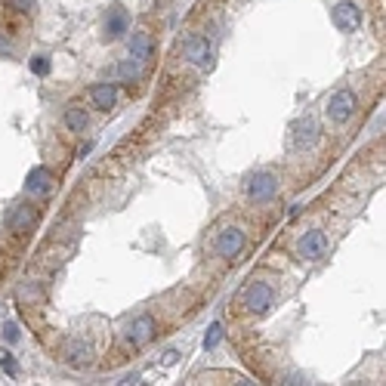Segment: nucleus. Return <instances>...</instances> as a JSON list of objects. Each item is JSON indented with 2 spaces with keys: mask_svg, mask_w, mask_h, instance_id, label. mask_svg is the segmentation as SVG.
<instances>
[{
  "mask_svg": "<svg viewBox=\"0 0 386 386\" xmlns=\"http://www.w3.org/2000/svg\"><path fill=\"white\" fill-rule=\"evenodd\" d=\"M331 22H334V28L337 31L353 34L358 25H362V10H358L353 0H340V4L331 10Z\"/></svg>",
  "mask_w": 386,
  "mask_h": 386,
  "instance_id": "f257e3e1",
  "label": "nucleus"
},
{
  "mask_svg": "<svg viewBox=\"0 0 386 386\" xmlns=\"http://www.w3.org/2000/svg\"><path fill=\"white\" fill-rule=\"evenodd\" d=\"M272 300H276V290L266 285V281H254V285L244 290L242 306L247 309V312H254V315H263L266 309L272 306Z\"/></svg>",
  "mask_w": 386,
  "mask_h": 386,
  "instance_id": "f03ea898",
  "label": "nucleus"
},
{
  "mask_svg": "<svg viewBox=\"0 0 386 386\" xmlns=\"http://www.w3.org/2000/svg\"><path fill=\"white\" fill-rule=\"evenodd\" d=\"M244 244H247L244 232L238 226H229V229H222L217 235V244H213V247H217V256H222V260H235V256L244 251Z\"/></svg>",
  "mask_w": 386,
  "mask_h": 386,
  "instance_id": "7ed1b4c3",
  "label": "nucleus"
},
{
  "mask_svg": "<svg viewBox=\"0 0 386 386\" xmlns=\"http://www.w3.org/2000/svg\"><path fill=\"white\" fill-rule=\"evenodd\" d=\"M353 115H356V93H353V90L334 93L331 102H328V118H331V124H346Z\"/></svg>",
  "mask_w": 386,
  "mask_h": 386,
  "instance_id": "20e7f679",
  "label": "nucleus"
},
{
  "mask_svg": "<svg viewBox=\"0 0 386 386\" xmlns=\"http://www.w3.org/2000/svg\"><path fill=\"white\" fill-rule=\"evenodd\" d=\"M278 192V176L269 174V170H263V174H254L251 183H247V195H251L254 201H272Z\"/></svg>",
  "mask_w": 386,
  "mask_h": 386,
  "instance_id": "39448f33",
  "label": "nucleus"
},
{
  "mask_svg": "<svg viewBox=\"0 0 386 386\" xmlns=\"http://www.w3.org/2000/svg\"><path fill=\"white\" fill-rule=\"evenodd\" d=\"M297 251H300V256H303V260H309V263L322 260V256L328 254V235H324L322 229H312V232H306V235L300 238Z\"/></svg>",
  "mask_w": 386,
  "mask_h": 386,
  "instance_id": "423d86ee",
  "label": "nucleus"
},
{
  "mask_svg": "<svg viewBox=\"0 0 386 386\" xmlns=\"http://www.w3.org/2000/svg\"><path fill=\"white\" fill-rule=\"evenodd\" d=\"M183 53H186V59H188L192 65L208 68L210 59H213V47H210L208 38H201V34H192V38H188L186 44H183Z\"/></svg>",
  "mask_w": 386,
  "mask_h": 386,
  "instance_id": "0eeeda50",
  "label": "nucleus"
},
{
  "mask_svg": "<svg viewBox=\"0 0 386 386\" xmlns=\"http://www.w3.org/2000/svg\"><path fill=\"white\" fill-rule=\"evenodd\" d=\"M290 145L294 149H309V145H315V140H319V121L315 118H300V121H294V127H290Z\"/></svg>",
  "mask_w": 386,
  "mask_h": 386,
  "instance_id": "6e6552de",
  "label": "nucleus"
},
{
  "mask_svg": "<svg viewBox=\"0 0 386 386\" xmlns=\"http://www.w3.org/2000/svg\"><path fill=\"white\" fill-rule=\"evenodd\" d=\"M127 28H130V16H127V10L121 4H111L108 16H106V38L118 40L121 34H127Z\"/></svg>",
  "mask_w": 386,
  "mask_h": 386,
  "instance_id": "1a4fd4ad",
  "label": "nucleus"
},
{
  "mask_svg": "<svg viewBox=\"0 0 386 386\" xmlns=\"http://www.w3.org/2000/svg\"><path fill=\"white\" fill-rule=\"evenodd\" d=\"M154 331H158V324H154V319L149 312L140 315L133 324H130V331H127V340L133 343V346H145L152 337H154Z\"/></svg>",
  "mask_w": 386,
  "mask_h": 386,
  "instance_id": "9d476101",
  "label": "nucleus"
},
{
  "mask_svg": "<svg viewBox=\"0 0 386 386\" xmlns=\"http://www.w3.org/2000/svg\"><path fill=\"white\" fill-rule=\"evenodd\" d=\"M127 47H130V56L136 62H149L152 53H154V44L149 38V31H133L130 40H127Z\"/></svg>",
  "mask_w": 386,
  "mask_h": 386,
  "instance_id": "9b49d317",
  "label": "nucleus"
},
{
  "mask_svg": "<svg viewBox=\"0 0 386 386\" xmlns=\"http://www.w3.org/2000/svg\"><path fill=\"white\" fill-rule=\"evenodd\" d=\"M34 222H38V210H34L31 204H16V210L10 213V229L28 232V229H34Z\"/></svg>",
  "mask_w": 386,
  "mask_h": 386,
  "instance_id": "f8f14e48",
  "label": "nucleus"
},
{
  "mask_svg": "<svg viewBox=\"0 0 386 386\" xmlns=\"http://www.w3.org/2000/svg\"><path fill=\"white\" fill-rule=\"evenodd\" d=\"M90 99L99 111H108V108H115V102H118V87L115 84H96V87L90 90Z\"/></svg>",
  "mask_w": 386,
  "mask_h": 386,
  "instance_id": "ddd939ff",
  "label": "nucleus"
},
{
  "mask_svg": "<svg viewBox=\"0 0 386 386\" xmlns=\"http://www.w3.org/2000/svg\"><path fill=\"white\" fill-rule=\"evenodd\" d=\"M50 183H53V174H50L47 167H34L28 176H25V188L34 195H44L50 192Z\"/></svg>",
  "mask_w": 386,
  "mask_h": 386,
  "instance_id": "4468645a",
  "label": "nucleus"
},
{
  "mask_svg": "<svg viewBox=\"0 0 386 386\" xmlns=\"http://www.w3.org/2000/svg\"><path fill=\"white\" fill-rule=\"evenodd\" d=\"M65 127L72 133H84V130H87V111L77 106V102H72V106L65 108Z\"/></svg>",
  "mask_w": 386,
  "mask_h": 386,
  "instance_id": "2eb2a0df",
  "label": "nucleus"
},
{
  "mask_svg": "<svg viewBox=\"0 0 386 386\" xmlns=\"http://www.w3.org/2000/svg\"><path fill=\"white\" fill-rule=\"evenodd\" d=\"M65 356H68V365L84 368L90 362V346H87V343H81V340H72V343H68V349H65Z\"/></svg>",
  "mask_w": 386,
  "mask_h": 386,
  "instance_id": "dca6fc26",
  "label": "nucleus"
},
{
  "mask_svg": "<svg viewBox=\"0 0 386 386\" xmlns=\"http://www.w3.org/2000/svg\"><path fill=\"white\" fill-rule=\"evenodd\" d=\"M220 343H222V324L213 322L210 328H208V337H204V349H208V353H213V349H217Z\"/></svg>",
  "mask_w": 386,
  "mask_h": 386,
  "instance_id": "f3484780",
  "label": "nucleus"
},
{
  "mask_svg": "<svg viewBox=\"0 0 386 386\" xmlns=\"http://www.w3.org/2000/svg\"><path fill=\"white\" fill-rule=\"evenodd\" d=\"M118 74H121L124 81H140L142 68H140V62H136V59H127V62L118 65Z\"/></svg>",
  "mask_w": 386,
  "mask_h": 386,
  "instance_id": "a211bd4d",
  "label": "nucleus"
},
{
  "mask_svg": "<svg viewBox=\"0 0 386 386\" xmlns=\"http://www.w3.org/2000/svg\"><path fill=\"white\" fill-rule=\"evenodd\" d=\"M0 368H4L10 377H19V362H16L10 356V349H4V346H0Z\"/></svg>",
  "mask_w": 386,
  "mask_h": 386,
  "instance_id": "6ab92c4d",
  "label": "nucleus"
},
{
  "mask_svg": "<svg viewBox=\"0 0 386 386\" xmlns=\"http://www.w3.org/2000/svg\"><path fill=\"white\" fill-rule=\"evenodd\" d=\"M28 68H31V72L38 74V77H47V74H50V68H53V65H50V59H47V56H31Z\"/></svg>",
  "mask_w": 386,
  "mask_h": 386,
  "instance_id": "aec40b11",
  "label": "nucleus"
},
{
  "mask_svg": "<svg viewBox=\"0 0 386 386\" xmlns=\"http://www.w3.org/2000/svg\"><path fill=\"white\" fill-rule=\"evenodd\" d=\"M0 337H4V343H10V346H13V343L19 340V324H16V322H4V328H0Z\"/></svg>",
  "mask_w": 386,
  "mask_h": 386,
  "instance_id": "412c9836",
  "label": "nucleus"
},
{
  "mask_svg": "<svg viewBox=\"0 0 386 386\" xmlns=\"http://www.w3.org/2000/svg\"><path fill=\"white\" fill-rule=\"evenodd\" d=\"M6 4H10L13 10H19V13H34V6H38V0H6Z\"/></svg>",
  "mask_w": 386,
  "mask_h": 386,
  "instance_id": "4be33fe9",
  "label": "nucleus"
},
{
  "mask_svg": "<svg viewBox=\"0 0 386 386\" xmlns=\"http://www.w3.org/2000/svg\"><path fill=\"white\" fill-rule=\"evenodd\" d=\"M176 358H179V353L176 349H170V353H164V365H176Z\"/></svg>",
  "mask_w": 386,
  "mask_h": 386,
  "instance_id": "5701e85b",
  "label": "nucleus"
},
{
  "mask_svg": "<svg viewBox=\"0 0 386 386\" xmlns=\"http://www.w3.org/2000/svg\"><path fill=\"white\" fill-rule=\"evenodd\" d=\"M93 152V142H87V145H81V152H77V158H84V154H90Z\"/></svg>",
  "mask_w": 386,
  "mask_h": 386,
  "instance_id": "b1692460",
  "label": "nucleus"
}]
</instances>
